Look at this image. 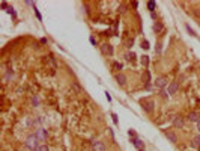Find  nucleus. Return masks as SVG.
Returning a JSON list of instances; mask_svg holds the SVG:
<instances>
[{"mask_svg":"<svg viewBox=\"0 0 200 151\" xmlns=\"http://www.w3.org/2000/svg\"><path fill=\"white\" fill-rule=\"evenodd\" d=\"M38 138H36V135H30V136H27V139H26V147L29 148V150H36L39 145H38Z\"/></svg>","mask_w":200,"mask_h":151,"instance_id":"nucleus-1","label":"nucleus"},{"mask_svg":"<svg viewBox=\"0 0 200 151\" xmlns=\"http://www.w3.org/2000/svg\"><path fill=\"white\" fill-rule=\"evenodd\" d=\"M140 104H142V107H143L148 113H152V112H154V106H155V103H154L152 100L145 98V100H142V101H140Z\"/></svg>","mask_w":200,"mask_h":151,"instance_id":"nucleus-2","label":"nucleus"},{"mask_svg":"<svg viewBox=\"0 0 200 151\" xmlns=\"http://www.w3.org/2000/svg\"><path fill=\"white\" fill-rule=\"evenodd\" d=\"M167 77H164V76H161V77H158L155 82H154V85H155V88H160V89H164L166 86H167Z\"/></svg>","mask_w":200,"mask_h":151,"instance_id":"nucleus-3","label":"nucleus"},{"mask_svg":"<svg viewBox=\"0 0 200 151\" xmlns=\"http://www.w3.org/2000/svg\"><path fill=\"white\" fill-rule=\"evenodd\" d=\"M101 51L104 53V54H107V56H113V45L111 44H108V42H105V44H102L101 45Z\"/></svg>","mask_w":200,"mask_h":151,"instance_id":"nucleus-4","label":"nucleus"},{"mask_svg":"<svg viewBox=\"0 0 200 151\" xmlns=\"http://www.w3.org/2000/svg\"><path fill=\"white\" fill-rule=\"evenodd\" d=\"M164 136H166L172 144H176V142H178V136H176L172 130H166V132H164Z\"/></svg>","mask_w":200,"mask_h":151,"instance_id":"nucleus-5","label":"nucleus"},{"mask_svg":"<svg viewBox=\"0 0 200 151\" xmlns=\"http://www.w3.org/2000/svg\"><path fill=\"white\" fill-rule=\"evenodd\" d=\"M126 80H128V79H126V76H125L123 73H117V74H116V82H117L120 86H125V85H126Z\"/></svg>","mask_w":200,"mask_h":151,"instance_id":"nucleus-6","label":"nucleus"},{"mask_svg":"<svg viewBox=\"0 0 200 151\" xmlns=\"http://www.w3.org/2000/svg\"><path fill=\"white\" fill-rule=\"evenodd\" d=\"M173 126L178 127V129H182V127L185 126V119H184L182 116H175V119H173Z\"/></svg>","mask_w":200,"mask_h":151,"instance_id":"nucleus-7","label":"nucleus"},{"mask_svg":"<svg viewBox=\"0 0 200 151\" xmlns=\"http://www.w3.org/2000/svg\"><path fill=\"white\" fill-rule=\"evenodd\" d=\"M35 135H36V138H38L39 141H45V139H47V130H45V129H38Z\"/></svg>","mask_w":200,"mask_h":151,"instance_id":"nucleus-8","label":"nucleus"},{"mask_svg":"<svg viewBox=\"0 0 200 151\" xmlns=\"http://www.w3.org/2000/svg\"><path fill=\"white\" fill-rule=\"evenodd\" d=\"M92 147H93L95 151H105L104 142H99V141H93V142H92Z\"/></svg>","mask_w":200,"mask_h":151,"instance_id":"nucleus-9","label":"nucleus"},{"mask_svg":"<svg viewBox=\"0 0 200 151\" xmlns=\"http://www.w3.org/2000/svg\"><path fill=\"white\" fill-rule=\"evenodd\" d=\"M163 30H164V24L160 23V21H155L154 23V32L155 33H163Z\"/></svg>","mask_w":200,"mask_h":151,"instance_id":"nucleus-10","label":"nucleus"},{"mask_svg":"<svg viewBox=\"0 0 200 151\" xmlns=\"http://www.w3.org/2000/svg\"><path fill=\"white\" fill-rule=\"evenodd\" d=\"M178 89H179V83H178V82H173V83L169 85V94H170V95H172V94H176Z\"/></svg>","mask_w":200,"mask_h":151,"instance_id":"nucleus-11","label":"nucleus"},{"mask_svg":"<svg viewBox=\"0 0 200 151\" xmlns=\"http://www.w3.org/2000/svg\"><path fill=\"white\" fill-rule=\"evenodd\" d=\"M188 121L190 123H199L200 121V115L197 112H191L190 115H188Z\"/></svg>","mask_w":200,"mask_h":151,"instance_id":"nucleus-12","label":"nucleus"},{"mask_svg":"<svg viewBox=\"0 0 200 151\" xmlns=\"http://www.w3.org/2000/svg\"><path fill=\"white\" fill-rule=\"evenodd\" d=\"M191 147H193V148H199L200 147V135L199 136H196V138H193V141H191Z\"/></svg>","mask_w":200,"mask_h":151,"instance_id":"nucleus-13","label":"nucleus"},{"mask_svg":"<svg viewBox=\"0 0 200 151\" xmlns=\"http://www.w3.org/2000/svg\"><path fill=\"white\" fill-rule=\"evenodd\" d=\"M47 61H48V64H50V67L53 68V70H56V67H57V64H56V61H54V57L50 54L48 57H47Z\"/></svg>","mask_w":200,"mask_h":151,"instance_id":"nucleus-14","label":"nucleus"},{"mask_svg":"<svg viewBox=\"0 0 200 151\" xmlns=\"http://www.w3.org/2000/svg\"><path fill=\"white\" fill-rule=\"evenodd\" d=\"M132 144H134V145H136L139 150H143V142H142V139H140V138H136Z\"/></svg>","mask_w":200,"mask_h":151,"instance_id":"nucleus-15","label":"nucleus"},{"mask_svg":"<svg viewBox=\"0 0 200 151\" xmlns=\"http://www.w3.org/2000/svg\"><path fill=\"white\" fill-rule=\"evenodd\" d=\"M155 8H157V3H155V2H152V0H151V2H148V9H149L151 12H154V11H155Z\"/></svg>","mask_w":200,"mask_h":151,"instance_id":"nucleus-16","label":"nucleus"},{"mask_svg":"<svg viewBox=\"0 0 200 151\" xmlns=\"http://www.w3.org/2000/svg\"><path fill=\"white\" fill-rule=\"evenodd\" d=\"M142 65L148 68V65H149V56H143L142 57Z\"/></svg>","mask_w":200,"mask_h":151,"instance_id":"nucleus-17","label":"nucleus"},{"mask_svg":"<svg viewBox=\"0 0 200 151\" xmlns=\"http://www.w3.org/2000/svg\"><path fill=\"white\" fill-rule=\"evenodd\" d=\"M143 77H145V83H146V85H149V82H151V74H149V71H145Z\"/></svg>","mask_w":200,"mask_h":151,"instance_id":"nucleus-18","label":"nucleus"},{"mask_svg":"<svg viewBox=\"0 0 200 151\" xmlns=\"http://www.w3.org/2000/svg\"><path fill=\"white\" fill-rule=\"evenodd\" d=\"M36 151H50V148L47 147V144H44V145H39V147L36 148Z\"/></svg>","mask_w":200,"mask_h":151,"instance_id":"nucleus-19","label":"nucleus"},{"mask_svg":"<svg viewBox=\"0 0 200 151\" xmlns=\"http://www.w3.org/2000/svg\"><path fill=\"white\" fill-rule=\"evenodd\" d=\"M33 9H35V14H36V17H38V20H39V21H42V15L39 14V11H38V8H36L35 5H33Z\"/></svg>","mask_w":200,"mask_h":151,"instance_id":"nucleus-20","label":"nucleus"},{"mask_svg":"<svg viewBox=\"0 0 200 151\" xmlns=\"http://www.w3.org/2000/svg\"><path fill=\"white\" fill-rule=\"evenodd\" d=\"M113 70H114V71H119V70H122V65H120L119 62H114V64H113Z\"/></svg>","mask_w":200,"mask_h":151,"instance_id":"nucleus-21","label":"nucleus"},{"mask_svg":"<svg viewBox=\"0 0 200 151\" xmlns=\"http://www.w3.org/2000/svg\"><path fill=\"white\" fill-rule=\"evenodd\" d=\"M6 11H8V14H11L12 17H17V14H15V11H14V8H12V6H9Z\"/></svg>","mask_w":200,"mask_h":151,"instance_id":"nucleus-22","label":"nucleus"},{"mask_svg":"<svg viewBox=\"0 0 200 151\" xmlns=\"http://www.w3.org/2000/svg\"><path fill=\"white\" fill-rule=\"evenodd\" d=\"M142 47H143L145 50H148V48H151V45H149V42H148V41H143V42H142Z\"/></svg>","mask_w":200,"mask_h":151,"instance_id":"nucleus-23","label":"nucleus"},{"mask_svg":"<svg viewBox=\"0 0 200 151\" xmlns=\"http://www.w3.org/2000/svg\"><path fill=\"white\" fill-rule=\"evenodd\" d=\"M160 94H161V97H163V98H167V97H169V91L161 89V92H160Z\"/></svg>","mask_w":200,"mask_h":151,"instance_id":"nucleus-24","label":"nucleus"},{"mask_svg":"<svg viewBox=\"0 0 200 151\" xmlns=\"http://www.w3.org/2000/svg\"><path fill=\"white\" fill-rule=\"evenodd\" d=\"M111 118H113V123H114V124L117 126V124H119V119H117V115H116V113H111Z\"/></svg>","mask_w":200,"mask_h":151,"instance_id":"nucleus-25","label":"nucleus"},{"mask_svg":"<svg viewBox=\"0 0 200 151\" xmlns=\"http://www.w3.org/2000/svg\"><path fill=\"white\" fill-rule=\"evenodd\" d=\"M89 41H90V44H92V45H98V42H96L95 36H90V38H89Z\"/></svg>","mask_w":200,"mask_h":151,"instance_id":"nucleus-26","label":"nucleus"},{"mask_svg":"<svg viewBox=\"0 0 200 151\" xmlns=\"http://www.w3.org/2000/svg\"><path fill=\"white\" fill-rule=\"evenodd\" d=\"M134 57H136V54H134V53H131V54H126V56H125V59H126V61H132Z\"/></svg>","mask_w":200,"mask_h":151,"instance_id":"nucleus-27","label":"nucleus"},{"mask_svg":"<svg viewBox=\"0 0 200 151\" xmlns=\"http://www.w3.org/2000/svg\"><path fill=\"white\" fill-rule=\"evenodd\" d=\"M12 77H14V74H12V73H11V71H8V74H6V77H5V79H3V82H6V80H8V79H12Z\"/></svg>","mask_w":200,"mask_h":151,"instance_id":"nucleus-28","label":"nucleus"},{"mask_svg":"<svg viewBox=\"0 0 200 151\" xmlns=\"http://www.w3.org/2000/svg\"><path fill=\"white\" fill-rule=\"evenodd\" d=\"M185 27H187V30H188V32H190V33H191V35H193V36H196V33H194V30H193V29H191V27H190V26H188V24H187V26H185Z\"/></svg>","mask_w":200,"mask_h":151,"instance_id":"nucleus-29","label":"nucleus"},{"mask_svg":"<svg viewBox=\"0 0 200 151\" xmlns=\"http://www.w3.org/2000/svg\"><path fill=\"white\" fill-rule=\"evenodd\" d=\"M32 103H33L35 106H38V104H39V100H38V97H33V98H32Z\"/></svg>","mask_w":200,"mask_h":151,"instance_id":"nucleus-30","label":"nucleus"},{"mask_svg":"<svg viewBox=\"0 0 200 151\" xmlns=\"http://www.w3.org/2000/svg\"><path fill=\"white\" fill-rule=\"evenodd\" d=\"M126 12V6L125 5H120V14H125Z\"/></svg>","mask_w":200,"mask_h":151,"instance_id":"nucleus-31","label":"nucleus"},{"mask_svg":"<svg viewBox=\"0 0 200 151\" xmlns=\"http://www.w3.org/2000/svg\"><path fill=\"white\" fill-rule=\"evenodd\" d=\"M157 53H158V54L161 53V42H158V44H157Z\"/></svg>","mask_w":200,"mask_h":151,"instance_id":"nucleus-32","label":"nucleus"},{"mask_svg":"<svg viewBox=\"0 0 200 151\" xmlns=\"http://www.w3.org/2000/svg\"><path fill=\"white\" fill-rule=\"evenodd\" d=\"M128 135H129V136H131V138H134V139H136V138H137V135H136V133H134V132H132V130H129V132H128Z\"/></svg>","mask_w":200,"mask_h":151,"instance_id":"nucleus-33","label":"nucleus"},{"mask_svg":"<svg viewBox=\"0 0 200 151\" xmlns=\"http://www.w3.org/2000/svg\"><path fill=\"white\" fill-rule=\"evenodd\" d=\"M2 8H3V9H8L9 6H8V3H6V2H2Z\"/></svg>","mask_w":200,"mask_h":151,"instance_id":"nucleus-34","label":"nucleus"},{"mask_svg":"<svg viewBox=\"0 0 200 151\" xmlns=\"http://www.w3.org/2000/svg\"><path fill=\"white\" fill-rule=\"evenodd\" d=\"M48 41H47V38H41V44H47Z\"/></svg>","mask_w":200,"mask_h":151,"instance_id":"nucleus-35","label":"nucleus"},{"mask_svg":"<svg viewBox=\"0 0 200 151\" xmlns=\"http://www.w3.org/2000/svg\"><path fill=\"white\" fill-rule=\"evenodd\" d=\"M105 97H107V100H108V101H111V97H110V94H108V92H105Z\"/></svg>","mask_w":200,"mask_h":151,"instance_id":"nucleus-36","label":"nucleus"},{"mask_svg":"<svg viewBox=\"0 0 200 151\" xmlns=\"http://www.w3.org/2000/svg\"><path fill=\"white\" fill-rule=\"evenodd\" d=\"M197 127H199V130H200V121H199V123H197Z\"/></svg>","mask_w":200,"mask_h":151,"instance_id":"nucleus-37","label":"nucleus"},{"mask_svg":"<svg viewBox=\"0 0 200 151\" xmlns=\"http://www.w3.org/2000/svg\"><path fill=\"white\" fill-rule=\"evenodd\" d=\"M139 151H145V150H139Z\"/></svg>","mask_w":200,"mask_h":151,"instance_id":"nucleus-38","label":"nucleus"}]
</instances>
